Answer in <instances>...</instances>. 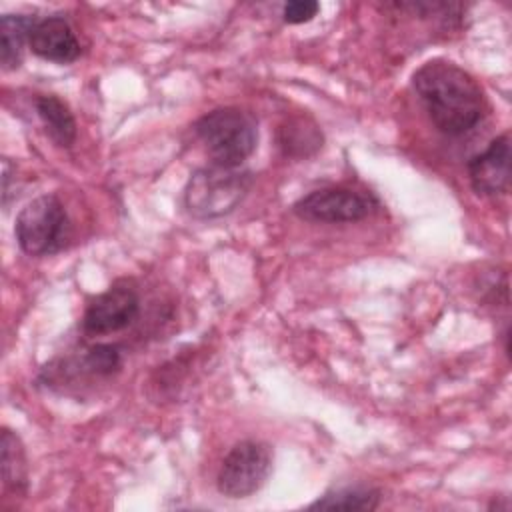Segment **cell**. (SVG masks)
I'll return each instance as SVG.
<instances>
[{
  "instance_id": "30bf717a",
  "label": "cell",
  "mask_w": 512,
  "mask_h": 512,
  "mask_svg": "<svg viewBox=\"0 0 512 512\" xmlns=\"http://www.w3.org/2000/svg\"><path fill=\"white\" fill-rule=\"evenodd\" d=\"M34 106L50 140L60 148H70L76 140V120L68 104L56 94H40Z\"/></svg>"
},
{
  "instance_id": "8fae6325",
  "label": "cell",
  "mask_w": 512,
  "mask_h": 512,
  "mask_svg": "<svg viewBox=\"0 0 512 512\" xmlns=\"http://www.w3.org/2000/svg\"><path fill=\"white\" fill-rule=\"evenodd\" d=\"M34 24L36 18L28 14H4L0 18V62L4 70L20 66L22 50L30 40Z\"/></svg>"
},
{
  "instance_id": "5b68a950",
  "label": "cell",
  "mask_w": 512,
  "mask_h": 512,
  "mask_svg": "<svg viewBox=\"0 0 512 512\" xmlns=\"http://www.w3.org/2000/svg\"><path fill=\"white\" fill-rule=\"evenodd\" d=\"M272 470V450L260 440H242L224 456L216 476L218 492L228 498H246L258 492Z\"/></svg>"
},
{
  "instance_id": "2e32d148",
  "label": "cell",
  "mask_w": 512,
  "mask_h": 512,
  "mask_svg": "<svg viewBox=\"0 0 512 512\" xmlns=\"http://www.w3.org/2000/svg\"><path fill=\"white\" fill-rule=\"evenodd\" d=\"M320 12V4L314 0H294L282 6V18L288 24L310 22Z\"/></svg>"
},
{
  "instance_id": "277c9868",
  "label": "cell",
  "mask_w": 512,
  "mask_h": 512,
  "mask_svg": "<svg viewBox=\"0 0 512 512\" xmlns=\"http://www.w3.org/2000/svg\"><path fill=\"white\" fill-rule=\"evenodd\" d=\"M68 214L54 194L30 200L16 216L14 234L22 252L50 256L64 248L68 238Z\"/></svg>"
},
{
  "instance_id": "4fadbf2b",
  "label": "cell",
  "mask_w": 512,
  "mask_h": 512,
  "mask_svg": "<svg viewBox=\"0 0 512 512\" xmlns=\"http://www.w3.org/2000/svg\"><path fill=\"white\" fill-rule=\"evenodd\" d=\"M278 142L286 156H308L322 144V134L306 118H292L280 126Z\"/></svg>"
},
{
  "instance_id": "9c48e42d",
  "label": "cell",
  "mask_w": 512,
  "mask_h": 512,
  "mask_svg": "<svg viewBox=\"0 0 512 512\" xmlns=\"http://www.w3.org/2000/svg\"><path fill=\"white\" fill-rule=\"evenodd\" d=\"M28 46L38 58L58 64H70L80 56V42L68 20L62 16L36 20Z\"/></svg>"
},
{
  "instance_id": "ba28073f",
  "label": "cell",
  "mask_w": 512,
  "mask_h": 512,
  "mask_svg": "<svg viewBox=\"0 0 512 512\" xmlns=\"http://www.w3.org/2000/svg\"><path fill=\"white\" fill-rule=\"evenodd\" d=\"M468 178L476 194L496 196L510 190V136H496L486 150L468 160Z\"/></svg>"
},
{
  "instance_id": "52a82bcc",
  "label": "cell",
  "mask_w": 512,
  "mask_h": 512,
  "mask_svg": "<svg viewBox=\"0 0 512 512\" xmlns=\"http://www.w3.org/2000/svg\"><path fill=\"white\" fill-rule=\"evenodd\" d=\"M140 312V296L132 280H116L98 294L84 312L82 328L88 334H112L128 328Z\"/></svg>"
},
{
  "instance_id": "8992f818",
  "label": "cell",
  "mask_w": 512,
  "mask_h": 512,
  "mask_svg": "<svg viewBox=\"0 0 512 512\" xmlns=\"http://www.w3.org/2000/svg\"><path fill=\"white\" fill-rule=\"evenodd\" d=\"M378 202L364 192L346 186H330L314 190L294 202L292 212L306 222L344 224L368 218Z\"/></svg>"
},
{
  "instance_id": "3957f363",
  "label": "cell",
  "mask_w": 512,
  "mask_h": 512,
  "mask_svg": "<svg viewBox=\"0 0 512 512\" xmlns=\"http://www.w3.org/2000/svg\"><path fill=\"white\" fill-rule=\"evenodd\" d=\"M252 172L210 164L196 170L184 188L186 210L200 220L230 214L248 194Z\"/></svg>"
},
{
  "instance_id": "5bb4252c",
  "label": "cell",
  "mask_w": 512,
  "mask_h": 512,
  "mask_svg": "<svg viewBox=\"0 0 512 512\" xmlns=\"http://www.w3.org/2000/svg\"><path fill=\"white\" fill-rule=\"evenodd\" d=\"M2 478L4 486L14 492L26 490V454L20 438L4 428L2 430Z\"/></svg>"
},
{
  "instance_id": "7a4b0ae2",
  "label": "cell",
  "mask_w": 512,
  "mask_h": 512,
  "mask_svg": "<svg viewBox=\"0 0 512 512\" xmlns=\"http://www.w3.org/2000/svg\"><path fill=\"white\" fill-rule=\"evenodd\" d=\"M194 130L212 162L228 168H240L258 144L256 118L236 106H224L204 114L194 124Z\"/></svg>"
},
{
  "instance_id": "6da1fadb",
  "label": "cell",
  "mask_w": 512,
  "mask_h": 512,
  "mask_svg": "<svg viewBox=\"0 0 512 512\" xmlns=\"http://www.w3.org/2000/svg\"><path fill=\"white\" fill-rule=\"evenodd\" d=\"M412 86L430 118L446 136L474 130L488 110L482 86L458 64L434 58L412 76Z\"/></svg>"
},
{
  "instance_id": "9a60e30c",
  "label": "cell",
  "mask_w": 512,
  "mask_h": 512,
  "mask_svg": "<svg viewBox=\"0 0 512 512\" xmlns=\"http://www.w3.org/2000/svg\"><path fill=\"white\" fill-rule=\"evenodd\" d=\"M84 364L92 374L98 376H108L114 370L120 368L122 364V356L118 346L112 344H94L86 350L84 354Z\"/></svg>"
},
{
  "instance_id": "7c38bea8",
  "label": "cell",
  "mask_w": 512,
  "mask_h": 512,
  "mask_svg": "<svg viewBox=\"0 0 512 512\" xmlns=\"http://www.w3.org/2000/svg\"><path fill=\"white\" fill-rule=\"evenodd\" d=\"M380 504V490L370 486H344L326 492L322 498L310 504V510H346V512H370Z\"/></svg>"
}]
</instances>
